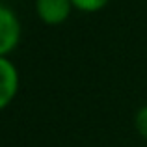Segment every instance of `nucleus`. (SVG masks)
I'll return each mask as SVG.
<instances>
[{
    "mask_svg": "<svg viewBox=\"0 0 147 147\" xmlns=\"http://www.w3.org/2000/svg\"><path fill=\"white\" fill-rule=\"evenodd\" d=\"M21 39V22L7 6L0 4V56H7Z\"/></svg>",
    "mask_w": 147,
    "mask_h": 147,
    "instance_id": "1",
    "label": "nucleus"
},
{
    "mask_svg": "<svg viewBox=\"0 0 147 147\" xmlns=\"http://www.w3.org/2000/svg\"><path fill=\"white\" fill-rule=\"evenodd\" d=\"M73 2L71 0H36V11L37 17L45 24L56 26L67 21L71 15Z\"/></svg>",
    "mask_w": 147,
    "mask_h": 147,
    "instance_id": "2",
    "label": "nucleus"
},
{
    "mask_svg": "<svg viewBox=\"0 0 147 147\" xmlns=\"http://www.w3.org/2000/svg\"><path fill=\"white\" fill-rule=\"evenodd\" d=\"M19 91V71L6 56H0V110L15 99Z\"/></svg>",
    "mask_w": 147,
    "mask_h": 147,
    "instance_id": "3",
    "label": "nucleus"
},
{
    "mask_svg": "<svg viewBox=\"0 0 147 147\" xmlns=\"http://www.w3.org/2000/svg\"><path fill=\"white\" fill-rule=\"evenodd\" d=\"M73 7L80 11H86V13H95V11L102 9L108 4V0H71Z\"/></svg>",
    "mask_w": 147,
    "mask_h": 147,
    "instance_id": "4",
    "label": "nucleus"
},
{
    "mask_svg": "<svg viewBox=\"0 0 147 147\" xmlns=\"http://www.w3.org/2000/svg\"><path fill=\"white\" fill-rule=\"evenodd\" d=\"M134 127L140 132V136H144L147 140V104L142 106L140 110L136 112V117H134Z\"/></svg>",
    "mask_w": 147,
    "mask_h": 147,
    "instance_id": "5",
    "label": "nucleus"
}]
</instances>
